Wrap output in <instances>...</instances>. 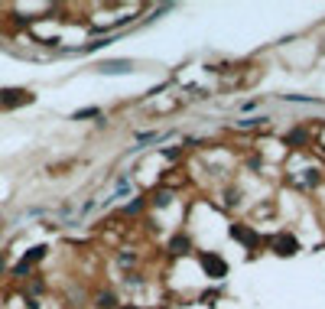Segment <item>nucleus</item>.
<instances>
[{"label":"nucleus","instance_id":"nucleus-9","mask_svg":"<svg viewBox=\"0 0 325 309\" xmlns=\"http://www.w3.org/2000/svg\"><path fill=\"white\" fill-rule=\"evenodd\" d=\"M286 144H306V130H293V134L286 137Z\"/></svg>","mask_w":325,"mask_h":309},{"label":"nucleus","instance_id":"nucleus-12","mask_svg":"<svg viewBox=\"0 0 325 309\" xmlns=\"http://www.w3.org/2000/svg\"><path fill=\"white\" fill-rule=\"evenodd\" d=\"M257 124H263V117H247V121H241V127H257Z\"/></svg>","mask_w":325,"mask_h":309},{"label":"nucleus","instance_id":"nucleus-2","mask_svg":"<svg viewBox=\"0 0 325 309\" xmlns=\"http://www.w3.org/2000/svg\"><path fill=\"white\" fill-rule=\"evenodd\" d=\"M202 264H205V273H208V277H215V280H221L224 273H228V264L218 257V254H205Z\"/></svg>","mask_w":325,"mask_h":309},{"label":"nucleus","instance_id":"nucleus-6","mask_svg":"<svg viewBox=\"0 0 325 309\" xmlns=\"http://www.w3.org/2000/svg\"><path fill=\"white\" fill-rule=\"evenodd\" d=\"M169 247H172V254H186L189 251V241H186V237H172Z\"/></svg>","mask_w":325,"mask_h":309},{"label":"nucleus","instance_id":"nucleus-1","mask_svg":"<svg viewBox=\"0 0 325 309\" xmlns=\"http://www.w3.org/2000/svg\"><path fill=\"white\" fill-rule=\"evenodd\" d=\"M33 94L26 91V88H7V91H0V108H16V104H30Z\"/></svg>","mask_w":325,"mask_h":309},{"label":"nucleus","instance_id":"nucleus-10","mask_svg":"<svg viewBox=\"0 0 325 309\" xmlns=\"http://www.w3.org/2000/svg\"><path fill=\"white\" fill-rule=\"evenodd\" d=\"M72 117L78 121V117H98V108H82V111H75Z\"/></svg>","mask_w":325,"mask_h":309},{"label":"nucleus","instance_id":"nucleus-7","mask_svg":"<svg viewBox=\"0 0 325 309\" xmlns=\"http://www.w3.org/2000/svg\"><path fill=\"white\" fill-rule=\"evenodd\" d=\"M231 234H234V237H241L244 244H254V234H251V231H244V228H231Z\"/></svg>","mask_w":325,"mask_h":309},{"label":"nucleus","instance_id":"nucleus-8","mask_svg":"<svg viewBox=\"0 0 325 309\" xmlns=\"http://www.w3.org/2000/svg\"><path fill=\"white\" fill-rule=\"evenodd\" d=\"M98 309H114V296L111 293H101L98 296Z\"/></svg>","mask_w":325,"mask_h":309},{"label":"nucleus","instance_id":"nucleus-4","mask_svg":"<svg viewBox=\"0 0 325 309\" xmlns=\"http://www.w3.org/2000/svg\"><path fill=\"white\" fill-rule=\"evenodd\" d=\"M130 68H134V65H130L127 59H117V62H104L101 72L104 75H120V72H130Z\"/></svg>","mask_w":325,"mask_h":309},{"label":"nucleus","instance_id":"nucleus-11","mask_svg":"<svg viewBox=\"0 0 325 309\" xmlns=\"http://www.w3.org/2000/svg\"><path fill=\"white\" fill-rule=\"evenodd\" d=\"M169 199H172V196H169V192H160V196H156L153 202H156V205H169Z\"/></svg>","mask_w":325,"mask_h":309},{"label":"nucleus","instance_id":"nucleus-5","mask_svg":"<svg viewBox=\"0 0 325 309\" xmlns=\"http://www.w3.org/2000/svg\"><path fill=\"white\" fill-rule=\"evenodd\" d=\"M42 254H46V247H33V251L26 254V257H23L20 264H16V273H26V270H30V264H33V260H39Z\"/></svg>","mask_w":325,"mask_h":309},{"label":"nucleus","instance_id":"nucleus-3","mask_svg":"<svg viewBox=\"0 0 325 309\" xmlns=\"http://www.w3.org/2000/svg\"><path fill=\"white\" fill-rule=\"evenodd\" d=\"M273 247H277V254H296V251H299V244H296L293 234H280V237H273Z\"/></svg>","mask_w":325,"mask_h":309}]
</instances>
